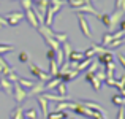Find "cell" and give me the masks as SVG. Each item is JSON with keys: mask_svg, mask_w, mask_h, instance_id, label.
Instances as JSON below:
<instances>
[{"mask_svg": "<svg viewBox=\"0 0 125 119\" xmlns=\"http://www.w3.org/2000/svg\"><path fill=\"white\" fill-rule=\"evenodd\" d=\"M14 49L13 45H6V43H0V56L2 54H6V52H11Z\"/></svg>", "mask_w": 125, "mask_h": 119, "instance_id": "603a6c76", "label": "cell"}, {"mask_svg": "<svg viewBox=\"0 0 125 119\" xmlns=\"http://www.w3.org/2000/svg\"><path fill=\"white\" fill-rule=\"evenodd\" d=\"M124 107H119V111H117V119H125V116H124Z\"/></svg>", "mask_w": 125, "mask_h": 119, "instance_id": "e575fe53", "label": "cell"}, {"mask_svg": "<svg viewBox=\"0 0 125 119\" xmlns=\"http://www.w3.org/2000/svg\"><path fill=\"white\" fill-rule=\"evenodd\" d=\"M63 3H65V0H49L48 10H46V13H48V14H44V25H51L52 24L55 13L62 8V5H63Z\"/></svg>", "mask_w": 125, "mask_h": 119, "instance_id": "6da1fadb", "label": "cell"}, {"mask_svg": "<svg viewBox=\"0 0 125 119\" xmlns=\"http://www.w3.org/2000/svg\"><path fill=\"white\" fill-rule=\"evenodd\" d=\"M67 119H76V118H70V116H68V118H67Z\"/></svg>", "mask_w": 125, "mask_h": 119, "instance_id": "8d00e7d4", "label": "cell"}, {"mask_svg": "<svg viewBox=\"0 0 125 119\" xmlns=\"http://www.w3.org/2000/svg\"><path fill=\"white\" fill-rule=\"evenodd\" d=\"M89 83L92 84V87H94V91H97V92H98V91L101 89V81H100V79H98L97 76H94V78H92V79H90Z\"/></svg>", "mask_w": 125, "mask_h": 119, "instance_id": "cb8c5ba5", "label": "cell"}, {"mask_svg": "<svg viewBox=\"0 0 125 119\" xmlns=\"http://www.w3.org/2000/svg\"><path fill=\"white\" fill-rule=\"evenodd\" d=\"M74 13H76V14L90 13V14H94V16H98V11H97V10H95L92 5H83V6H78V8H74Z\"/></svg>", "mask_w": 125, "mask_h": 119, "instance_id": "8fae6325", "label": "cell"}, {"mask_svg": "<svg viewBox=\"0 0 125 119\" xmlns=\"http://www.w3.org/2000/svg\"><path fill=\"white\" fill-rule=\"evenodd\" d=\"M98 64H101V65H104L106 67L108 64H111L113 62V52H111V49H108L106 52H103V54H98Z\"/></svg>", "mask_w": 125, "mask_h": 119, "instance_id": "30bf717a", "label": "cell"}, {"mask_svg": "<svg viewBox=\"0 0 125 119\" xmlns=\"http://www.w3.org/2000/svg\"><path fill=\"white\" fill-rule=\"evenodd\" d=\"M62 51H63V56H68L71 51H73V48H71V45L68 43V40L62 43Z\"/></svg>", "mask_w": 125, "mask_h": 119, "instance_id": "484cf974", "label": "cell"}, {"mask_svg": "<svg viewBox=\"0 0 125 119\" xmlns=\"http://www.w3.org/2000/svg\"><path fill=\"white\" fill-rule=\"evenodd\" d=\"M43 92H46V87H44V83L43 81H35V86L33 87L30 89V91H27V95H35V97H37V95H40V94H43Z\"/></svg>", "mask_w": 125, "mask_h": 119, "instance_id": "9c48e42d", "label": "cell"}, {"mask_svg": "<svg viewBox=\"0 0 125 119\" xmlns=\"http://www.w3.org/2000/svg\"><path fill=\"white\" fill-rule=\"evenodd\" d=\"M124 43H125V38H116V40H113V41L108 45V48L109 49H117L119 46H122Z\"/></svg>", "mask_w": 125, "mask_h": 119, "instance_id": "44dd1931", "label": "cell"}, {"mask_svg": "<svg viewBox=\"0 0 125 119\" xmlns=\"http://www.w3.org/2000/svg\"><path fill=\"white\" fill-rule=\"evenodd\" d=\"M49 76H57V73H59V65H57V62H55V59H51L49 60Z\"/></svg>", "mask_w": 125, "mask_h": 119, "instance_id": "ac0fdd59", "label": "cell"}, {"mask_svg": "<svg viewBox=\"0 0 125 119\" xmlns=\"http://www.w3.org/2000/svg\"><path fill=\"white\" fill-rule=\"evenodd\" d=\"M0 91H2V87H0Z\"/></svg>", "mask_w": 125, "mask_h": 119, "instance_id": "74e56055", "label": "cell"}, {"mask_svg": "<svg viewBox=\"0 0 125 119\" xmlns=\"http://www.w3.org/2000/svg\"><path fill=\"white\" fill-rule=\"evenodd\" d=\"M24 119H38V111L35 108H29L27 111H22Z\"/></svg>", "mask_w": 125, "mask_h": 119, "instance_id": "ffe728a7", "label": "cell"}, {"mask_svg": "<svg viewBox=\"0 0 125 119\" xmlns=\"http://www.w3.org/2000/svg\"><path fill=\"white\" fill-rule=\"evenodd\" d=\"M111 41H113V32L103 34V37H101V46H108Z\"/></svg>", "mask_w": 125, "mask_h": 119, "instance_id": "7402d4cb", "label": "cell"}, {"mask_svg": "<svg viewBox=\"0 0 125 119\" xmlns=\"http://www.w3.org/2000/svg\"><path fill=\"white\" fill-rule=\"evenodd\" d=\"M117 25H119V27H117V30H119V32H122V34L125 35V19H122V21H120Z\"/></svg>", "mask_w": 125, "mask_h": 119, "instance_id": "1f68e13d", "label": "cell"}, {"mask_svg": "<svg viewBox=\"0 0 125 119\" xmlns=\"http://www.w3.org/2000/svg\"><path fill=\"white\" fill-rule=\"evenodd\" d=\"M84 57V51H71L70 54L67 56V60H76V62H79V60H83Z\"/></svg>", "mask_w": 125, "mask_h": 119, "instance_id": "9a60e30c", "label": "cell"}, {"mask_svg": "<svg viewBox=\"0 0 125 119\" xmlns=\"http://www.w3.org/2000/svg\"><path fill=\"white\" fill-rule=\"evenodd\" d=\"M97 19L103 22L106 29H111V14H109V13H103V14H98V16H97Z\"/></svg>", "mask_w": 125, "mask_h": 119, "instance_id": "2e32d148", "label": "cell"}, {"mask_svg": "<svg viewBox=\"0 0 125 119\" xmlns=\"http://www.w3.org/2000/svg\"><path fill=\"white\" fill-rule=\"evenodd\" d=\"M81 103H83L85 108H89L90 111H98V113H101V114H106V110H104L100 103H95V102H92V100H81Z\"/></svg>", "mask_w": 125, "mask_h": 119, "instance_id": "52a82bcc", "label": "cell"}, {"mask_svg": "<svg viewBox=\"0 0 125 119\" xmlns=\"http://www.w3.org/2000/svg\"><path fill=\"white\" fill-rule=\"evenodd\" d=\"M117 59H119V62H120V65H122V67L125 68V56L122 54V52H119V54H117Z\"/></svg>", "mask_w": 125, "mask_h": 119, "instance_id": "836d02e7", "label": "cell"}, {"mask_svg": "<svg viewBox=\"0 0 125 119\" xmlns=\"http://www.w3.org/2000/svg\"><path fill=\"white\" fill-rule=\"evenodd\" d=\"M8 22H6V18L5 16H0V27H6Z\"/></svg>", "mask_w": 125, "mask_h": 119, "instance_id": "d590c367", "label": "cell"}, {"mask_svg": "<svg viewBox=\"0 0 125 119\" xmlns=\"http://www.w3.org/2000/svg\"><path fill=\"white\" fill-rule=\"evenodd\" d=\"M68 111H55V113H49L46 119H67L68 118Z\"/></svg>", "mask_w": 125, "mask_h": 119, "instance_id": "e0dca14e", "label": "cell"}, {"mask_svg": "<svg viewBox=\"0 0 125 119\" xmlns=\"http://www.w3.org/2000/svg\"><path fill=\"white\" fill-rule=\"evenodd\" d=\"M54 91H57V94L59 95H62V97H67L68 98V91H67V84H65V83H59L57 86H55V89Z\"/></svg>", "mask_w": 125, "mask_h": 119, "instance_id": "d6986e66", "label": "cell"}, {"mask_svg": "<svg viewBox=\"0 0 125 119\" xmlns=\"http://www.w3.org/2000/svg\"><path fill=\"white\" fill-rule=\"evenodd\" d=\"M78 22H79V29H81V32H83V35L87 40H92V32H90V27H89L87 19H85L83 14H78Z\"/></svg>", "mask_w": 125, "mask_h": 119, "instance_id": "277c9868", "label": "cell"}, {"mask_svg": "<svg viewBox=\"0 0 125 119\" xmlns=\"http://www.w3.org/2000/svg\"><path fill=\"white\" fill-rule=\"evenodd\" d=\"M46 57L51 60V59H55V51L52 48H48V52H46Z\"/></svg>", "mask_w": 125, "mask_h": 119, "instance_id": "4dcf8cb0", "label": "cell"}, {"mask_svg": "<svg viewBox=\"0 0 125 119\" xmlns=\"http://www.w3.org/2000/svg\"><path fill=\"white\" fill-rule=\"evenodd\" d=\"M0 87H2V91H5L8 95H11V92H13V83L10 81L8 78H5V76L0 78Z\"/></svg>", "mask_w": 125, "mask_h": 119, "instance_id": "7c38bea8", "label": "cell"}, {"mask_svg": "<svg viewBox=\"0 0 125 119\" xmlns=\"http://www.w3.org/2000/svg\"><path fill=\"white\" fill-rule=\"evenodd\" d=\"M116 10H120L125 13V0H116Z\"/></svg>", "mask_w": 125, "mask_h": 119, "instance_id": "f1b7e54d", "label": "cell"}, {"mask_svg": "<svg viewBox=\"0 0 125 119\" xmlns=\"http://www.w3.org/2000/svg\"><path fill=\"white\" fill-rule=\"evenodd\" d=\"M111 102H113L116 107H124V102H122V95H119V94H116V95H113L111 97Z\"/></svg>", "mask_w": 125, "mask_h": 119, "instance_id": "d4e9b609", "label": "cell"}, {"mask_svg": "<svg viewBox=\"0 0 125 119\" xmlns=\"http://www.w3.org/2000/svg\"><path fill=\"white\" fill-rule=\"evenodd\" d=\"M6 18V22H8V25H11V27H16V25L19 24V22L24 19V13H10L8 16H5Z\"/></svg>", "mask_w": 125, "mask_h": 119, "instance_id": "8992f818", "label": "cell"}, {"mask_svg": "<svg viewBox=\"0 0 125 119\" xmlns=\"http://www.w3.org/2000/svg\"><path fill=\"white\" fill-rule=\"evenodd\" d=\"M18 59H19V62H21V64H29V54H27V52H25V51L19 52Z\"/></svg>", "mask_w": 125, "mask_h": 119, "instance_id": "4316f807", "label": "cell"}, {"mask_svg": "<svg viewBox=\"0 0 125 119\" xmlns=\"http://www.w3.org/2000/svg\"><path fill=\"white\" fill-rule=\"evenodd\" d=\"M16 83H18L22 89H25V91H29V89H32L35 86L33 79H25V78H18V81H16Z\"/></svg>", "mask_w": 125, "mask_h": 119, "instance_id": "5bb4252c", "label": "cell"}, {"mask_svg": "<svg viewBox=\"0 0 125 119\" xmlns=\"http://www.w3.org/2000/svg\"><path fill=\"white\" fill-rule=\"evenodd\" d=\"M92 119H106V114H101V113H98V111H94Z\"/></svg>", "mask_w": 125, "mask_h": 119, "instance_id": "d6a6232c", "label": "cell"}, {"mask_svg": "<svg viewBox=\"0 0 125 119\" xmlns=\"http://www.w3.org/2000/svg\"><path fill=\"white\" fill-rule=\"evenodd\" d=\"M24 18H27V21H29V24H30V27H33V29H38V27L41 25V24H40V21L37 19V16H35L33 10H25Z\"/></svg>", "mask_w": 125, "mask_h": 119, "instance_id": "ba28073f", "label": "cell"}, {"mask_svg": "<svg viewBox=\"0 0 125 119\" xmlns=\"http://www.w3.org/2000/svg\"><path fill=\"white\" fill-rule=\"evenodd\" d=\"M81 71H78V70H67V71H63V73H57V76L60 78L62 83H70V81H73V79H76V76Z\"/></svg>", "mask_w": 125, "mask_h": 119, "instance_id": "5b68a950", "label": "cell"}, {"mask_svg": "<svg viewBox=\"0 0 125 119\" xmlns=\"http://www.w3.org/2000/svg\"><path fill=\"white\" fill-rule=\"evenodd\" d=\"M103 81H104L106 86H113V87H116V79H114V78H104Z\"/></svg>", "mask_w": 125, "mask_h": 119, "instance_id": "f546056e", "label": "cell"}, {"mask_svg": "<svg viewBox=\"0 0 125 119\" xmlns=\"http://www.w3.org/2000/svg\"><path fill=\"white\" fill-rule=\"evenodd\" d=\"M11 95L14 97V100L18 102V103H24L25 98L29 97V95H27V91H25V89H22L18 83H13V92H11Z\"/></svg>", "mask_w": 125, "mask_h": 119, "instance_id": "3957f363", "label": "cell"}, {"mask_svg": "<svg viewBox=\"0 0 125 119\" xmlns=\"http://www.w3.org/2000/svg\"><path fill=\"white\" fill-rule=\"evenodd\" d=\"M37 100H38V103H40V108H41V113H43V119H46V116L49 114V111H48V100H46L44 97L40 94V95H37Z\"/></svg>", "mask_w": 125, "mask_h": 119, "instance_id": "4fadbf2b", "label": "cell"}, {"mask_svg": "<svg viewBox=\"0 0 125 119\" xmlns=\"http://www.w3.org/2000/svg\"><path fill=\"white\" fill-rule=\"evenodd\" d=\"M21 5L24 10H32L33 8V2L32 0H21Z\"/></svg>", "mask_w": 125, "mask_h": 119, "instance_id": "83f0119b", "label": "cell"}, {"mask_svg": "<svg viewBox=\"0 0 125 119\" xmlns=\"http://www.w3.org/2000/svg\"><path fill=\"white\" fill-rule=\"evenodd\" d=\"M29 70H30V73L33 75V76L37 78L38 81H43V83H46L49 78H51V76H49V73H48V71L41 70V68L38 67V65H35V64H29Z\"/></svg>", "mask_w": 125, "mask_h": 119, "instance_id": "7a4b0ae2", "label": "cell"}]
</instances>
